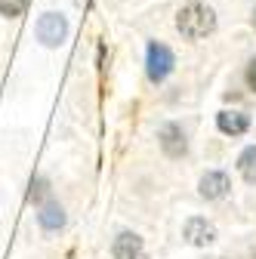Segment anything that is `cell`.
Segmentation results:
<instances>
[{
  "label": "cell",
  "instance_id": "52a82bcc",
  "mask_svg": "<svg viewBox=\"0 0 256 259\" xmlns=\"http://www.w3.org/2000/svg\"><path fill=\"white\" fill-rule=\"evenodd\" d=\"M229 188H232L229 176H226V173H219V170H210V173H204V176H201V182H198L201 198H207V201H219V198H226V194H229Z\"/></svg>",
  "mask_w": 256,
  "mask_h": 259
},
{
  "label": "cell",
  "instance_id": "9c48e42d",
  "mask_svg": "<svg viewBox=\"0 0 256 259\" xmlns=\"http://www.w3.org/2000/svg\"><path fill=\"white\" fill-rule=\"evenodd\" d=\"M37 222H40L44 232H59L62 225H65V210H62L59 204H53V201H47L40 207V213H37Z\"/></svg>",
  "mask_w": 256,
  "mask_h": 259
},
{
  "label": "cell",
  "instance_id": "6da1fadb",
  "mask_svg": "<svg viewBox=\"0 0 256 259\" xmlns=\"http://www.w3.org/2000/svg\"><path fill=\"white\" fill-rule=\"evenodd\" d=\"M176 28H179V34L185 40H201L207 34H213V28H216V16L210 7L204 4H188L179 10L176 16Z\"/></svg>",
  "mask_w": 256,
  "mask_h": 259
},
{
  "label": "cell",
  "instance_id": "7c38bea8",
  "mask_svg": "<svg viewBox=\"0 0 256 259\" xmlns=\"http://www.w3.org/2000/svg\"><path fill=\"white\" fill-rule=\"evenodd\" d=\"M28 198L34 201V204H44V201H47V179H31V191H28Z\"/></svg>",
  "mask_w": 256,
  "mask_h": 259
},
{
  "label": "cell",
  "instance_id": "ba28073f",
  "mask_svg": "<svg viewBox=\"0 0 256 259\" xmlns=\"http://www.w3.org/2000/svg\"><path fill=\"white\" fill-rule=\"evenodd\" d=\"M216 126H219V133H226V136H244L250 130V117L241 114V111H219Z\"/></svg>",
  "mask_w": 256,
  "mask_h": 259
},
{
  "label": "cell",
  "instance_id": "9a60e30c",
  "mask_svg": "<svg viewBox=\"0 0 256 259\" xmlns=\"http://www.w3.org/2000/svg\"><path fill=\"white\" fill-rule=\"evenodd\" d=\"M77 4H83V0H77Z\"/></svg>",
  "mask_w": 256,
  "mask_h": 259
},
{
  "label": "cell",
  "instance_id": "5b68a950",
  "mask_svg": "<svg viewBox=\"0 0 256 259\" xmlns=\"http://www.w3.org/2000/svg\"><path fill=\"white\" fill-rule=\"evenodd\" d=\"M182 235H185V241H188V244H195V247H207V244H213V241H216V225H213V222H207V219H201V216H191V219H185Z\"/></svg>",
  "mask_w": 256,
  "mask_h": 259
},
{
  "label": "cell",
  "instance_id": "8992f818",
  "mask_svg": "<svg viewBox=\"0 0 256 259\" xmlns=\"http://www.w3.org/2000/svg\"><path fill=\"white\" fill-rule=\"evenodd\" d=\"M111 256L114 259H145V244L136 232H120L111 244Z\"/></svg>",
  "mask_w": 256,
  "mask_h": 259
},
{
  "label": "cell",
  "instance_id": "30bf717a",
  "mask_svg": "<svg viewBox=\"0 0 256 259\" xmlns=\"http://www.w3.org/2000/svg\"><path fill=\"white\" fill-rule=\"evenodd\" d=\"M238 170H241L244 182L256 185V145H250V148L241 151V157H238Z\"/></svg>",
  "mask_w": 256,
  "mask_h": 259
},
{
  "label": "cell",
  "instance_id": "8fae6325",
  "mask_svg": "<svg viewBox=\"0 0 256 259\" xmlns=\"http://www.w3.org/2000/svg\"><path fill=\"white\" fill-rule=\"evenodd\" d=\"M25 10H28V0H0V13L10 16V19L22 16Z\"/></svg>",
  "mask_w": 256,
  "mask_h": 259
},
{
  "label": "cell",
  "instance_id": "7a4b0ae2",
  "mask_svg": "<svg viewBox=\"0 0 256 259\" xmlns=\"http://www.w3.org/2000/svg\"><path fill=\"white\" fill-rule=\"evenodd\" d=\"M145 71H148V80L151 83H161L167 80V74L173 71V53L170 47L164 44H148V53H145Z\"/></svg>",
  "mask_w": 256,
  "mask_h": 259
},
{
  "label": "cell",
  "instance_id": "277c9868",
  "mask_svg": "<svg viewBox=\"0 0 256 259\" xmlns=\"http://www.w3.org/2000/svg\"><path fill=\"white\" fill-rule=\"evenodd\" d=\"M157 142H161L164 154L173 157V160H179V157L188 154V139H185V133H182L179 123H164L161 133H157Z\"/></svg>",
  "mask_w": 256,
  "mask_h": 259
},
{
  "label": "cell",
  "instance_id": "3957f363",
  "mask_svg": "<svg viewBox=\"0 0 256 259\" xmlns=\"http://www.w3.org/2000/svg\"><path fill=\"white\" fill-rule=\"evenodd\" d=\"M68 37V22L62 19L59 13H44L37 19V40L47 47H59L62 40Z\"/></svg>",
  "mask_w": 256,
  "mask_h": 259
},
{
  "label": "cell",
  "instance_id": "5bb4252c",
  "mask_svg": "<svg viewBox=\"0 0 256 259\" xmlns=\"http://www.w3.org/2000/svg\"><path fill=\"white\" fill-rule=\"evenodd\" d=\"M253 28H256V10H253Z\"/></svg>",
  "mask_w": 256,
  "mask_h": 259
},
{
  "label": "cell",
  "instance_id": "4fadbf2b",
  "mask_svg": "<svg viewBox=\"0 0 256 259\" xmlns=\"http://www.w3.org/2000/svg\"><path fill=\"white\" fill-rule=\"evenodd\" d=\"M247 87H250V90H256V59L247 65Z\"/></svg>",
  "mask_w": 256,
  "mask_h": 259
}]
</instances>
